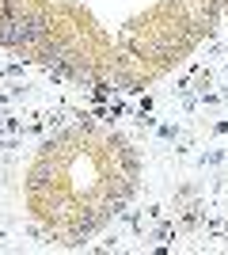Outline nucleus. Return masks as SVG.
<instances>
[{
  "mask_svg": "<svg viewBox=\"0 0 228 255\" xmlns=\"http://www.w3.org/2000/svg\"><path fill=\"white\" fill-rule=\"evenodd\" d=\"M46 34V19L38 11H8L4 19H0V42L4 46H34L38 38Z\"/></svg>",
  "mask_w": 228,
  "mask_h": 255,
  "instance_id": "f257e3e1",
  "label": "nucleus"
}]
</instances>
